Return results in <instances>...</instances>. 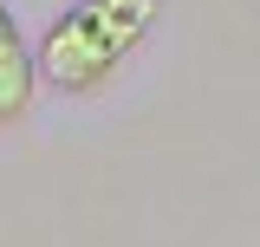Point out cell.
I'll list each match as a JSON object with an SVG mask.
<instances>
[{
    "mask_svg": "<svg viewBox=\"0 0 260 247\" xmlns=\"http://www.w3.org/2000/svg\"><path fill=\"white\" fill-rule=\"evenodd\" d=\"M156 13L162 0H78L52 20L46 46H39V72L59 91H91L150 39Z\"/></svg>",
    "mask_w": 260,
    "mask_h": 247,
    "instance_id": "1",
    "label": "cell"
},
{
    "mask_svg": "<svg viewBox=\"0 0 260 247\" xmlns=\"http://www.w3.org/2000/svg\"><path fill=\"white\" fill-rule=\"evenodd\" d=\"M32 85H39V59L26 52V39H20L13 13H7V0H0V123L26 117Z\"/></svg>",
    "mask_w": 260,
    "mask_h": 247,
    "instance_id": "2",
    "label": "cell"
}]
</instances>
